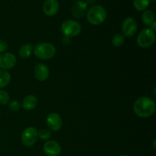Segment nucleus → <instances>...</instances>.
<instances>
[{"label":"nucleus","mask_w":156,"mask_h":156,"mask_svg":"<svg viewBox=\"0 0 156 156\" xmlns=\"http://www.w3.org/2000/svg\"><path fill=\"white\" fill-rule=\"evenodd\" d=\"M120 156H129V155H120Z\"/></svg>","instance_id":"a878e982"},{"label":"nucleus","mask_w":156,"mask_h":156,"mask_svg":"<svg viewBox=\"0 0 156 156\" xmlns=\"http://www.w3.org/2000/svg\"><path fill=\"white\" fill-rule=\"evenodd\" d=\"M59 9L57 0H46L43 5V11L47 16H53L58 12Z\"/></svg>","instance_id":"ddd939ff"},{"label":"nucleus","mask_w":156,"mask_h":156,"mask_svg":"<svg viewBox=\"0 0 156 156\" xmlns=\"http://www.w3.org/2000/svg\"><path fill=\"white\" fill-rule=\"evenodd\" d=\"M137 23L136 20L133 18H127L123 21L122 24V33L123 37H131L137 31Z\"/></svg>","instance_id":"0eeeda50"},{"label":"nucleus","mask_w":156,"mask_h":156,"mask_svg":"<svg viewBox=\"0 0 156 156\" xmlns=\"http://www.w3.org/2000/svg\"><path fill=\"white\" fill-rule=\"evenodd\" d=\"M34 74L35 78L38 81L44 82L48 79L49 75H50V70L45 64L37 63L34 67Z\"/></svg>","instance_id":"f8f14e48"},{"label":"nucleus","mask_w":156,"mask_h":156,"mask_svg":"<svg viewBox=\"0 0 156 156\" xmlns=\"http://www.w3.org/2000/svg\"><path fill=\"white\" fill-rule=\"evenodd\" d=\"M47 126L53 131H58L62 126V120L60 116L56 113H51L49 114L46 120Z\"/></svg>","instance_id":"1a4fd4ad"},{"label":"nucleus","mask_w":156,"mask_h":156,"mask_svg":"<svg viewBox=\"0 0 156 156\" xmlns=\"http://www.w3.org/2000/svg\"><path fill=\"white\" fill-rule=\"evenodd\" d=\"M10 73L6 70H0V88H3L7 86L11 81Z\"/></svg>","instance_id":"f3484780"},{"label":"nucleus","mask_w":156,"mask_h":156,"mask_svg":"<svg viewBox=\"0 0 156 156\" xmlns=\"http://www.w3.org/2000/svg\"><path fill=\"white\" fill-rule=\"evenodd\" d=\"M34 54L41 59H50L56 54V48L50 43H41L34 47Z\"/></svg>","instance_id":"7ed1b4c3"},{"label":"nucleus","mask_w":156,"mask_h":156,"mask_svg":"<svg viewBox=\"0 0 156 156\" xmlns=\"http://www.w3.org/2000/svg\"><path fill=\"white\" fill-rule=\"evenodd\" d=\"M153 146H154V149H155V140H154V143H153Z\"/></svg>","instance_id":"393cba45"},{"label":"nucleus","mask_w":156,"mask_h":156,"mask_svg":"<svg viewBox=\"0 0 156 156\" xmlns=\"http://www.w3.org/2000/svg\"><path fill=\"white\" fill-rule=\"evenodd\" d=\"M38 138V132L34 127H27L23 131L21 136V143L24 146L30 147L36 143Z\"/></svg>","instance_id":"423d86ee"},{"label":"nucleus","mask_w":156,"mask_h":156,"mask_svg":"<svg viewBox=\"0 0 156 156\" xmlns=\"http://www.w3.org/2000/svg\"><path fill=\"white\" fill-rule=\"evenodd\" d=\"M51 136V132L47 129H41L38 132V137L43 140H47Z\"/></svg>","instance_id":"412c9836"},{"label":"nucleus","mask_w":156,"mask_h":156,"mask_svg":"<svg viewBox=\"0 0 156 156\" xmlns=\"http://www.w3.org/2000/svg\"><path fill=\"white\" fill-rule=\"evenodd\" d=\"M8 43L5 40H0V53H3L7 50Z\"/></svg>","instance_id":"5701e85b"},{"label":"nucleus","mask_w":156,"mask_h":156,"mask_svg":"<svg viewBox=\"0 0 156 156\" xmlns=\"http://www.w3.org/2000/svg\"><path fill=\"white\" fill-rule=\"evenodd\" d=\"M32 52H33V47L31 44H26L20 47L19 56L22 59H27L30 57V55L32 54Z\"/></svg>","instance_id":"2eb2a0df"},{"label":"nucleus","mask_w":156,"mask_h":156,"mask_svg":"<svg viewBox=\"0 0 156 156\" xmlns=\"http://www.w3.org/2000/svg\"><path fill=\"white\" fill-rule=\"evenodd\" d=\"M155 41V33L151 28L141 30L137 37V44L142 48H149Z\"/></svg>","instance_id":"20e7f679"},{"label":"nucleus","mask_w":156,"mask_h":156,"mask_svg":"<svg viewBox=\"0 0 156 156\" xmlns=\"http://www.w3.org/2000/svg\"><path fill=\"white\" fill-rule=\"evenodd\" d=\"M142 20L146 25L151 26L155 21V14L150 10L145 11L142 15Z\"/></svg>","instance_id":"dca6fc26"},{"label":"nucleus","mask_w":156,"mask_h":156,"mask_svg":"<svg viewBox=\"0 0 156 156\" xmlns=\"http://www.w3.org/2000/svg\"><path fill=\"white\" fill-rule=\"evenodd\" d=\"M150 0H133V5L138 11H144L149 7Z\"/></svg>","instance_id":"a211bd4d"},{"label":"nucleus","mask_w":156,"mask_h":156,"mask_svg":"<svg viewBox=\"0 0 156 156\" xmlns=\"http://www.w3.org/2000/svg\"><path fill=\"white\" fill-rule=\"evenodd\" d=\"M88 9V4L83 1H77L71 7V13L75 18H81L85 15Z\"/></svg>","instance_id":"9b49d317"},{"label":"nucleus","mask_w":156,"mask_h":156,"mask_svg":"<svg viewBox=\"0 0 156 156\" xmlns=\"http://www.w3.org/2000/svg\"><path fill=\"white\" fill-rule=\"evenodd\" d=\"M82 27L78 21L74 20H66L61 26V31L62 34L68 37H76L81 33Z\"/></svg>","instance_id":"39448f33"},{"label":"nucleus","mask_w":156,"mask_h":156,"mask_svg":"<svg viewBox=\"0 0 156 156\" xmlns=\"http://www.w3.org/2000/svg\"><path fill=\"white\" fill-rule=\"evenodd\" d=\"M87 20L93 25H99L106 20L107 12L101 5H94L87 12Z\"/></svg>","instance_id":"f03ea898"},{"label":"nucleus","mask_w":156,"mask_h":156,"mask_svg":"<svg viewBox=\"0 0 156 156\" xmlns=\"http://www.w3.org/2000/svg\"><path fill=\"white\" fill-rule=\"evenodd\" d=\"M94 1H95V0H85V2H86L87 4H88V3H89V4H92V3L94 2Z\"/></svg>","instance_id":"b1692460"},{"label":"nucleus","mask_w":156,"mask_h":156,"mask_svg":"<svg viewBox=\"0 0 156 156\" xmlns=\"http://www.w3.org/2000/svg\"><path fill=\"white\" fill-rule=\"evenodd\" d=\"M38 100L36 96L33 94H28L25 96L22 101V107L25 111H32L37 107Z\"/></svg>","instance_id":"4468645a"},{"label":"nucleus","mask_w":156,"mask_h":156,"mask_svg":"<svg viewBox=\"0 0 156 156\" xmlns=\"http://www.w3.org/2000/svg\"><path fill=\"white\" fill-rule=\"evenodd\" d=\"M9 109L13 111H18L21 108V103L18 101L14 100L11 101L9 105Z\"/></svg>","instance_id":"4be33fe9"},{"label":"nucleus","mask_w":156,"mask_h":156,"mask_svg":"<svg viewBox=\"0 0 156 156\" xmlns=\"http://www.w3.org/2000/svg\"><path fill=\"white\" fill-rule=\"evenodd\" d=\"M133 110L138 117L147 118L155 114L156 105L155 101L150 98L140 97L134 102Z\"/></svg>","instance_id":"f257e3e1"},{"label":"nucleus","mask_w":156,"mask_h":156,"mask_svg":"<svg viewBox=\"0 0 156 156\" xmlns=\"http://www.w3.org/2000/svg\"><path fill=\"white\" fill-rule=\"evenodd\" d=\"M124 44V37L121 34H117L112 38V44L116 47H119Z\"/></svg>","instance_id":"6ab92c4d"},{"label":"nucleus","mask_w":156,"mask_h":156,"mask_svg":"<svg viewBox=\"0 0 156 156\" xmlns=\"http://www.w3.org/2000/svg\"><path fill=\"white\" fill-rule=\"evenodd\" d=\"M17 63L16 56L12 53H3L0 55V68L3 70L11 69Z\"/></svg>","instance_id":"6e6552de"},{"label":"nucleus","mask_w":156,"mask_h":156,"mask_svg":"<svg viewBox=\"0 0 156 156\" xmlns=\"http://www.w3.org/2000/svg\"><path fill=\"white\" fill-rule=\"evenodd\" d=\"M10 100V96L9 93L3 90H0V105H7Z\"/></svg>","instance_id":"aec40b11"},{"label":"nucleus","mask_w":156,"mask_h":156,"mask_svg":"<svg viewBox=\"0 0 156 156\" xmlns=\"http://www.w3.org/2000/svg\"><path fill=\"white\" fill-rule=\"evenodd\" d=\"M44 151L47 156H59L61 153L60 145L54 140H49L44 143Z\"/></svg>","instance_id":"9d476101"}]
</instances>
